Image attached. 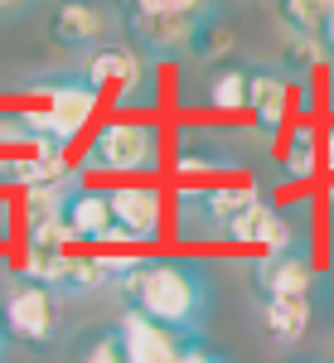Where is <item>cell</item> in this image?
Listing matches in <instances>:
<instances>
[{
	"mask_svg": "<svg viewBox=\"0 0 334 363\" xmlns=\"http://www.w3.org/2000/svg\"><path fill=\"white\" fill-rule=\"evenodd\" d=\"M20 92L29 97V112H34L39 131H44V140H49L54 150H68V145L78 140V131H87V121H92L97 102H102V97L78 78V73L29 78Z\"/></svg>",
	"mask_w": 334,
	"mask_h": 363,
	"instance_id": "cell-5",
	"label": "cell"
},
{
	"mask_svg": "<svg viewBox=\"0 0 334 363\" xmlns=\"http://www.w3.org/2000/svg\"><path fill=\"white\" fill-rule=\"evenodd\" d=\"M325 160H330V169H334V131L325 136Z\"/></svg>",
	"mask_w": 334,
	"mask_h": 363,
	"instance_id": "cell-26",
	"label": "cell"
},
{
	"mask_svg": "<svg viewBox=\"0 0 334 363\" xmlns=\"http://www.w3.org/2000/svg\"><path fill=\"white\" fill-rule=\"evenodd\" d=\"M111 296L121 310H136L179 339H204L213 315V272L199 257H131Z\"/></svg>",
	"mask_w": 334,
	"mask_h": 363,
	"instance_id": "cell-1",
	"label": "cell"
},
{
	"mask_svg": "<svg viewBox=\"0 0 334 363\" xmlns=\"http://www.w3.org/2000/svg\"><path fill=\"white\" fill-rule=\"evenodd\" d=\"M179 363H228V354H218V349H213V344H204V339H184Z\"/></svg>",
	"mask_w": 334,
	"mask_h": 363,
	"instance_id": "cell-22",
	"label": "cell"
},
{
	"mask_svg": "<svg viewBox=\"0 0 334 363\" xmlns=\"http://www.w3.org/2000/svg\"><path fill=\"white\" fill-rule=\"evenodd\" d=\"M5 344H10V339H5V330H0V359H5Z\"/></svg>",
	"mask_w": 334,
	"mask_h": 363,
	"instance_id": "cell-27",
	"label": "cell"
},
{
	"mask_svg": "<svg viewBox=\"0 0 334 363\" xmlns=\"http://www.w3.org/2000/svg\"><path fill=\"white\" fill-rule=\"evenodd\" d=\"M320 44H325V54H330V58H334V15H330V25L320 29Z\"/></svg>",
	"mask_w": 334,
	"mask_h": 363,
	"instance_id": "cell-25",
	"label": "cell"
},
{
	"mask_svg": "<svg viewBox=\"0 0 334 363\" xmlns=\"http://www.w3.org/2000/svg\"><path fill=\"white\" fill-rule=\"evenodd\" d=\"M315 169H320V136H315V126H296L281 145L277 179L281 184H306Z\"/></svg>",
	"mask_w": 334,
	"mask_h": 363,
	"instance_id": "cell-17",
	"label": "cell"
},
{
	"mask_svg": "<svg viewBox=\"0 0 334 363\" xmlns=\"http://www.w3.org/2000/svg\"><path fill=\"white\" fill-rule=\"evenodd\" d=\"M121 29V10H111L107 0H58L44 20L49 44L63 54H87L97 44H111Z\"/></svg>",
	"mask_w": 334,
	"mask_h": 363,
	"instance_id": "cell-7",
	"label": "cell"
},
{
	"mask_svg": "<svg viewBox=\"0 0 334 363\" xmlns=\"http://www.w3.org/2000/svg\"><path fill=\"white\" fill-rule=\"evenodd\" d=\"M0 330L10 344H29V349H54L58 335H63V301H58L49 286L29 277L5 281L0 291Z\"/></svg>",
	"mask_w": 334,
	"mask_h": 363,
	"instance_id": "cell-6",
	"label": "cell"
},
{
	"mask_svg": "<svg viewBox=\"0 0 334 363\" xmlns=\"http://www.w3.org/2000/svg\"><path fill=\"white\" fill-rule=\"evenodd\" d=\"M10 233H15V218H10V203H5V199H0V242H5V238H10Z\"/></svg>",
	"mask_w": 334,
	"mask_h": 363,
	"instance_id": "cell-24",
	"label": "cell"
},
{
	"mask_svg": "<svg viewBox=\"0 0 334 363\" xmlns=\"http://www.w3.org/2000/svg\"><path fill=\"white\" fill-rule=\"evenodd\" d=\"M252 203H262L257 184H184L169 208L174 238L179 242H228Z\"/></svg>",
	"mask_w": 334,
	"mask_h": 363,
	"instance_id": "cell-4",
	"label": "cell"
},
{
	"mask_svg": "<svg viewBox=\"0 0 334 363\" xmlns=\"http://www.w3.org/2000/svg\"><path fill=\"white\" fill-rule=\"evenodd\" d=\"M121 15H174V20H213L218 0H121Z\"/></svg>",
	"mask_w": 334,
	"mask_h": 363,
	"instance_id": "cell-19",
	"label": "cell"
},
{
	"mask_svg": "<svg viewBox=\"0 0 334 363\" xmlns=\"http://www.w3.org/2000/svg\"><path fill=\"white\" fill-rule=\"evenodd\" d=\"M330 363H334V359H330Z\"/></svg>",
	"mask_w": 334,
	"mask_h": 363,
	"instance_id": "cell-29",
	"label": "cell"
},
{
	"mask_svg": "<svg viewBox=\"0 0 334 363\" xmlns=\"http://www.w3.org/2000/svg\"><path fill=\"white\" fill-rule=\"evenodd\" d=\"M247 68L252 63H218L213 73H208V83H204V102H208V112L218 116H238L247 112Z\"/></svg>",
	"mask_w": 334,
	"mask_h": 363,
	"instance_id": "cell-15",
	"label": "cell"
},
{
	"mask_svg": "<svg viewBox=\"0 0 334 363\" xmlns=\"http://www.w3.org/2000/svg\"><path fill=\"white\" fill-rule=\"evenodd\" d=\"M315 291H320V272L306 247L252 262V296H315Z\"/></svg>",
	"mask_w": 334,
	"mask_h": 363,
	"instance_id": "cell-11",
	"label": "cell"
},
{
	"mask_svg": "<svg viewBox=\"0 0 334 363\" xmlns=\"http://www.w3.org/2000/svg\"><path fill=\"white\" fill-rule=\"evenodd\" d=\"M63 233L73 247H116V228H111V203H107V189L97 184H78L68 208H63Z\"/></svg>",
	"mask_w": 334,
	"mask_h": 363,
	"instance_id": "cell-10",
	"label": "cell"
},
{
	"mask_svg": "<svg viewBox=\"0 0 334 363\" xmlns=\"http://www.w3.org/2000/svg\"><path fill=\"white\" fill-rule=\"evenodd\" d=\"M34 150H49V155H68V150H54L39 121L29 107H0V155H34Z\"/></svg>",
	"mask_w": 334,
	"mask_h": 363,
	"instance_id": "cell-16",
	"label": "cell"
},
{
	"mask_svg": "<svg viewBox=\"0 0 334 363\" xmlns=\"http://www.w3.org/2000/svg\"><path fill=\"white\" fill-rule=\"evenodd\" d=\"M277 15H281L286 34L320 39V29L330 25V15H334V0H277Z\"/></svg>",
	"mask_w": 334,
	"mask_h": 363,
	"instance_id": "cell-18",
	"label": "cell"
},
{
	"mask_svg": "<svg viewBox=\"0 0 334 363\" xmlns=\"http://www.w3.org/2000/svg\"><path fill=\"white\" fill-rule=\"evenodd\" d=\"M257 301V330L277 349H296L315 325V296H252Z\"/></svg>",
	"mask_w": 334,
	"mask_h": 363,
	"instance_id": "cell-13",
	"label": "cell"
},
{
	"mask_svg": "<svg viewBox=\"0 0 334 363\" xmlns=\"http://www.w3.org/2000/svg\"><path fill=\"white\" fill-rule=\"evenodd\" d=\"M111 203V228H116V247H150L165 233V194L150 179H126L107 189Z\"/></svg>",
	"mask_w": 334,
	"mask_h": 363,
	"instance_id": "cell-8",
	"label": "cell"
},
{
	"mask_svg": "<svg viewBox=\"0 0 334 363\" xmlns=\"http://www.w3.org/2000/svg\"><path fill=\"white\" fill-rule=\"evenodd\" d=\"M169 160H174V174H184V179H208V174H238L243 150L213 126H179Z\"/></svg>",
	"mask_w": 334,
	"mask_h": 363,
	"instance_id": "cell-9",
	"label": "cell"
},
{
	"mask_svg": "<svg viewBox=\"0 0 334 363\" xmlns=\"http://www.w3.org/2000/svg\"><path fill=\"white\" fill-rule=\"evenodd\" d=\"M73 363H121V339H116V325H111V330H97V335H87Z\"/></svg>",
	"mask_w": 334,
	"mask_h": 363,
	"instance_id": "cell-21",
	"label": "cell"
},
{
	"mask_svg": "<svg viewBox=\"0 0 334 363\" xmlns=\"http://www.w3.org/2000/svg\"><path fill=\"white\" fill-rule=\"evenodd\" d=\"M73 73H78L102 102H111L116 112H145V107L160 102L155 63L140 54L136 44H121V39L97 44V49H87V54H83V63H78Z\"/></svg>",
	"mask_w": 334,
	"mask_h": 363,
	"instance_id": "cell-2",
	"label": "cell"
},
{
	"mask_svg": "<svg viewBox=\"0 0 334 363\" xmlns=\"http://www.w3.org/2000/svg\"><path fill=\"white\" fill-rule=\"evenodd\" d=\"M165 160V136L155 121H107L97 126L83 145L78 169L87 174H121V179H145Z\"/></svg>",
	"mask_w": 334,
	"mask_h": 363,
	"instance_id": "cell-3",
	"label": "cell"
},
{
	"mask_svg": "<svg viewBox=\"0 0 334 363\" xmlns=\"http://www.w3.org/2000/svg\"><path fill=\"white\" fill-rule=\"evenodd\" d=\"M247 112L262 136H277L286 112H291V78L272 63H252L247 68Z\"/></svg>",
	"mask_w": 334,
	"mask_h": 363,
	"instance_id": "cell-14",
	"label": "cell"
},
{
	"mask_svg": "<svg viewBox=\"0 0 334 363\" xmlns=\"http://www.w3.org/2000/svg\"><path fill=\"white\" fill-rule=\"evenodd\" d=\"M25 10H34V0H0V25H10V20H20Z\"/></svg>",
	"mask_w": 334,
	"mask_h": 363,
	"instance_id": "cell-23",
	"label": "cell"
},
{
	"mask_svg": "<svg viewBox=\"0 0 334 363\" xmlns=\"http://www.w3.org/2000/svg\"><path fill=\"white\" fill-rule=\"evenodd\" d=\"M330 203H334V194H330Z\"/></svg>",
	"mask_w": 334,
	"mask_h": 363,
	"instance_id": "cell-28",
	"label": "cell"
},
{
	"mask_svg": "<svg viewBox=\"0 0 334 363\" xmlns=\"http://www.w3.org/2000/svg\"><path fill=\"white\" fill-rule=\"evenodd\" d=\"M233 49H238V34H233V25L213 15V20H204V25H199L189 58H204V63H213V58H228Z\"/></svg>",
	"mask_w": 334,
	"mask_h": 363,
	"instance_id": "cell-20",
	"label": "cell"
},
{
	"mask_svg": "<svg viewBox=\"0 0 334 363\" xmlns=\"http://www.w3.org/2000/svg\"><path fill=\"white\" fill-rule=\"evenodd\" d=\"M116 339H121V363H179V349H184V339L174 330L145 320L136 310L116 315Z\"/></svg>",
	"mask_w": 334,
	"mask_h": 363,
	"instance_id": "cell-12",
	"label": "cell"
}]
</instances>
